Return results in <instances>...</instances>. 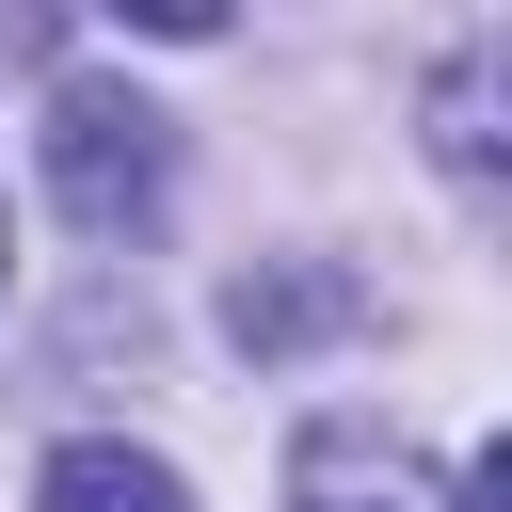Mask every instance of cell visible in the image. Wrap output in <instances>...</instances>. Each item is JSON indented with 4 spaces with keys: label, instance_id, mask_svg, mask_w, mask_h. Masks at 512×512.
<instances>
[{
    "label": "cell",
    "instance_id": "cell-1",
    "mask_svg": "<svg viewBox=\"0 0 512 512\" xmlns=\"http://www.w3.org/2000/svg\"><path fill=\"white\" fill-rule=\"evenodd\" d=\"M160 192H176V112H144V96H112V80H64V96H48V208H64L80 240H144Z\"/></svg>",
    "mask_w": 512,
    "mask_h": 512
},
{
    "label": "cell",
    "instance_id": "cell-2",
    "mask_svg": "<svg viewBox=\"0 0 512 512\" xmlns=\"http://www.w3.org/2000/svg\"><path fill=\"white\" fill-rule=\"evenodd\" d=\"M288 512H448V480L384 432V416H320L288 448Z\"/></svg>",
    "mask_w": 512,
    "mask_h": 512
},
{
    "label": "cell",
    "instance_id": "cell-3",
    "mask_svg": "<svg viewBox=\"0 0 512 512\" xmlns=\"http://www.w3.org/2000/svg\"><path fill=\"white\" fill-rule=\"evenodd\" d=\"M32 512H192V480L160 448H128V432H80V448L32 464Z\"/></svg>",
    "mask_w": 512,
    "mask_h": 512
},
{
    "label": "cell",
    "instance_id": "cell-4",
    "mask_svg": "<svg viewBox=\"0 0 512 512\" xmlns=\"http://www.w3.org/2000/svg\"><path fill=\"white\" fill-rule=\"evenodd\" d=\"M336 320H352L336 272H240V288H224V336H240V352H304V336H336Z\"/></svg>",
    "mask_w": 512,
    "mask_h": 512
},
{
    "label": "cell",
    "instance_id": "cell-5",
    "mask_svg": "<svg viewBox=\"0 0 512 512\" xmlns=\"http://www.w3.org/2000/svg\"><path fill=\"white\" fill-rule=\"evenodd\" d=\"M432 160H448L464 192H496V48H464V64L432 80Z\"/></svg>",
    "mask_w": 512,
    "mask_h": 512
},
{
    "label": "cell",
    "instance_id": "cell-6",
    "mask_svg": "<svg viewBox=\"0 0 512 512\" xmlns=\"http://www.w3.org/2000/svg\"><path fill=\"white\" fill-rule=\"evenodd\" d=\"M0 272H16V224H0Z\"/></svg>",
    "mask_w": 512,
    "mask_h": 512
}]
</instances>
